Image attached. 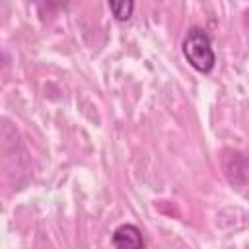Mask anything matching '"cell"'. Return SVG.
Listing matches in <instances>:
<instances>
[{
  "mask_svg": "<svg viewBox=\"0 0 249 249\" xmlns=\"http://www.w3.org/2000/svg\"><path fill=\"white\" fill-rule=\"evenodd\" d=\"M183 56L187 62L200 74H208L216 66V53L212 49V41L202 27H189L183 39Z\"/></svg>",
  "mask_w": 249,
  "mask_h": 249,
  "instance_id": "6da1fadb",
  "label": "cell"
},
{
  "mask_svg": "<svg viewBox=\"0 0 249 249\" xmlns=\"http://www.w3.org/2000/svg\"><path fill=\"white\" fill-rule=\"evenodd\" d=\"M111 243H113L115 247H121V249H124V247L138 249V247H144V245H146L140 228H136L134 224H123V226H119V228L113 231Z\"/></svg>",
  "mask_w": 249,
  "mask_h": 249,
  "instance_id": "7a4b0ae2",
  "label": "cell"
},
{
  "mask_svg": "<svg viewBox=\"0 0 249 249\" xmlns=\"http://www.w3.org/2000/svg\"><path fill=\"white\" fill-rule=\"evenodd\" d=\"M107 6L111 10V16L117 21H128L134 12V0H107Z\"/></svg>",
  "mask_w": 249,
  "mask_h": 249,
  "instance_id": "3957f363",
  "label": "cell"
},
{
  "mask_svg": "<svg viewBox=\"0 0 249 249\" xmlns=\"http://www.w3.org/2000/svg\"><path fill=\"white\" fill-rule=\"evenodd\" d=\"M41 2H45L47 6H53V4H56V8H60V6H64L68 0H41Z\"/></svg>",
  "mask_w": 249,
  "mask_h": 249,
  "instance_id": "277c9868",
  "label": "cell"
}]
</instances>
